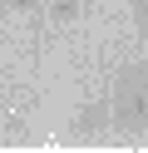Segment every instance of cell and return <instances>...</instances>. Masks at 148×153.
<instances>
[{
    "label": "cell",
    "mask_w": 148,
    "mask_h": 153,
    "mask_svg": "<svg viewBox=\"0 0 148 153\" xmlns=\"http://www.w3.org/2000/svg\"><path fill=\"white\" fill-rule=\"evenodd\" d=\"M109 123L123 128V133H143L148 128V64L118 69L114 94H109Z\"/></svg>",
    "instance_id": "cell-1"
},
{
    "label": "cell",
    "mask_w": 148,
    "mask_h": 153,
    "mask_svg": "<svg viewBox=\"0 0 148 153\" xmlns=\"http://www.w3.org/2000/svg\"><path fill=\"white\" fill-rule=\"evenodd\" d=\"M0 10H5V0H0Z\"/></svg>",
    "instance_id": "cell-6"
},
{
    "label": "cell",
    "mask_w": 148,
    "mask_h": 153,
    "mask_svg": "<svg viewBox=\"0 0 148 153\" xmlns=\"http://www.w3.org/2000/svg\"><path fill=\"white\" fill-rule=\"evenodd\" d=\"M74 15H79V0H49V20L54 25H69Z\"/></svg>",
    "instance_id": "cell-3"
},
{
    "label": "cell",
    "mask_w": 148,
    "mask_h": 153,
    "mask_svg": "<svg viewBox=\"0 0 148 153\" xmlns=\"http://www.w3.org/2000/svg\"><path fill=\"white\" fill-rule=\"evenodd\" d=\"M10 10H39V5H45V0H5Z\"/></svg>",
    "instance_id": "cell-5"
},
{
    "label": "cell",
    "mask_w": 148,
    "mask_h": 153,
    "mask_svg": "<svg viewBox=\"0 0 148 153\" xmlns=\"http://www.w3.org/2000/svg\"><path fill=\"white\" fill-rule=\"evenodd\" d=\"M128 15H133V30L148 35V0H128Z\"/></svg>",
    "instance_id": "cell-4"
},
{
    "label": "cell",
    "mask_w": 148,
    "mask_h": 153,
    "mask_svg": "<svg viewBox=\"0 0 148 153\" xmlns=\"http://www.w3.org/2000/svg\"><path fill=\"white\" fill-rule=\"evenodd\" d=\"M74 138H99V133L109 128V99H89V104H79V114H74Z\"/></svg>",
    "instance_id": "cell-2"
}]
</instances>
